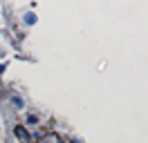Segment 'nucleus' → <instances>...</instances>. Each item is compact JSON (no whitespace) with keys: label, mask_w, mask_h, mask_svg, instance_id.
Segmentation results:
<instances>
[{"label":"nucleus","mask_w":148,"mask_h":143,"mask_svg":"<svg viewBox=\"0 0 148 143\" xmlns=\"http://www.w3.org/2000/svg\"><path fill=\"white\" fill-rule=\"evenodd\" d=\"M14 132H16V136H18V139H23V141H29V134L25 132V130H23V127H16V130H14Z\"/></svg>","instance_id":"nucleus-1"},{"label":"nucleus","mask_w":148,"mask_h":143,"mask_svg":"<svg viewBox=\"0 0 148 143\" xmlns=\"http://www.w3.org/2000/svg\"><path fill=\"white\" fill-rule=\"evenodd\" d=\"M43 143H61V141H58V136L49 134V136H45V139H43Z\"/></svg>","instance_id":"nucleus-2"},{"label":"nucleus","mask_w":148,"mask_h":143,"mask_svg":"<svg viewBox=\"0 0 148 143\" xmlns=\"http://www.w3.org/2000/svg\"><path fill=\"white\" fill-rule=\"evenodd\" d=\"M25 22H27V25H34V22H36V16H34V14H27V16H25Z\"/></svg>","instance_id":"nucleus-3"}]
</instances>
